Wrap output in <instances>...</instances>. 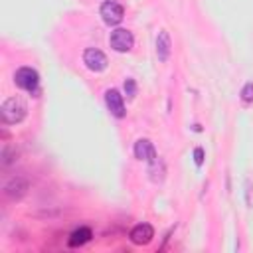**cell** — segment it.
I'll use <instances>...</instances> for the list:
<instances>
[{"mask_svg": "<svg viewBox=\"0 0 253 253\" xmlns=\"http://www.w3.org/2000/svg\"><path fill=\"white\" fill-rule=\"evenodd\" d=\"M2 119H4V123H8V125H16V123H20L24 117H26V105H24V101L22 99H18V97H10V99H6L4 103H2Z\"/></svg>", "mask_w": 253, "mask_h": 253, "instance_id": "6da1fadb", "label": "cell"}, {"mask_svg": "<svg viewBox=\"0 0 253 253\" xmlns=\"http://www.w3.org/2000/svg\"><path fill=\"white\" fill-rule=\"evenodd\" d=\"M109 43H111V47H113L115 51L125 53V51H128V49L132 47L134 38H132V34H130L128 30H125V28H117V30L111 32Z\"/></svg>", "mask_w": 253, "mask_h": 253, "instance_id": "7a4b0ae2", "label": "cell"}, {"mask_svg": "<svg viewBox=\"0 0 253 253\" xmlns=\"http://www.w3.org/2000/svg\"><path fill=\"white\" fill-rule=\"evenodd\" d=\"M14 81L20 89L24 91H36L38 83H40V77H38V71L32 69V67H20L14 75Z\"/></svg>", "mask_w": 253, "mask_h": 253, "instance_id": "3957f363", "label": "cell"}, {"mask_svg": "<svg viewBox=\"0 0 253 253\" xmlns=\"http://www.w3.org/2000/svg\"><path fill=\"white\" fill-rule=\"evenodd\" d=\"M83 63L87 65V69L99 73V71L107 69V55L97 47H87L83 53Z\"/></svg>", "mask_w": 253, "mask_h": 253, "instance_id": "277c9868", "label": "cell"}, {"mask_svg": "<svg viewBox=\"0 0 253 253\" xmlns=\"http://www.w3.org/2000/svg\"><path fill=\"white\" fill-rule=\"evenodd\" d=\"M123 16H125L123 6L117 4V2H113V0H109V2H105V4L101 6V18H103V22L109 24V26L121 24V22H123Z\"/></svg>", "mask_w": 253, "mask_h": 253, "instance_id": "5b68a950", "label": "cell"}, {"mask_svg": "<svg viewBox=\"0 0 253 253\" xmlns=\"http://www.w3.org/2000/svg\"><path fill=\"white\" fill-rule=\"evenodd\" d=\"M152 237H154V229L150 223H138L130 229V241L134 245H146L152 241Z\"/></svg>", "mask_w": 253, "mask_h": 253, "instance_id": "8992f818", "label": "cell"}, {"mask_svg": "<svg viewBox=\"0 0 253 253\" xmlns=\"http://www.w3.org/2000/svg\"><path fill=\"white\" fill-rule=\"evenodd\" d=\"M105 103L111 111V115H115L117 119L125 117V103H123V95L117 89H109L105 93Z\"/></svg>", "mask_w": 253, "mask_h": 253, "instance_id": "52a82bcc", "label": "cell"}, {"mask_svg": "<svg viewBox=\"0 0 253 253\" xmlns=\"http://www.w3.org/2000/svg\"><path fill=\"white\" fill-rule=\"evenodd\" d=\"M134 156L138 160L148 162V164L158 158V154H156V150H154V146H152V142L148 138H140V140L134 142Z\"/></svg>", "mask_w": 253, "mask_h": 253, "instance_id": "ba28073f", "label": "cell"}, {"mask_svg": "<svg viewBox=\"0 0 253 253\" xmlns=\"http://www.w3.org/2000/svg\"><path fill=\"white\" fill-rule=\"evenodd\" d=\"M170 51H172L170 36H168V32H166V30H160V32H158V36H156V55H158V59H160L162 63H164V61H168Z\"/></svg>", "mask_w": 253, "mask_h": 253, "instance_id": "9c48e42d", "label": "cell"}, {"mask_svg": "<svg viewBox=\"0 0 253 253\" xmlns=\"http://www.w3.org/2000/svg\"><path fill=\"white\" fill-rule=\"evenodd\" d=\"M26 190H28V182H26L24 178H20V176L12 178V180L6 182V186H4V194H6L8 198H12V200L22 198V196L26 194Z\"/></svg>", "mask_w": 253, "mask_h": 253, "instance_id": "30bf717a", "label": "cell"}, {"mask_svg": "<svg viewBox=\"0 0 253 253\" xmlns=\"http://www.w3.org/2000/svg\"><path fill=\"white\" fill-rule=\"evenodd\" d=\"M89 239H91V229H89V227H79V229H75V231L71 233L69 245H71V247H77V245L87 243Z\"/></svg>", "mask_w": 253, "mask_h": 253, "instance_id": "8fae6325", "label": "cell"}, {"mask_svg": "<svg viewBox=\"0 0 253 253\" xmlns=\"http://www.w3.org/2000/svg\"><path fill=\"white\" fill-rule=\"evenodd\" d=\"M241 99L245 103H251L253 101V83H245L243 89H241Z\"/></svg>", "mask_w": 253, "mask_h": 253, "instance_id": "7c38bea8", "label": "cell"}, {"mask_svg": "<svg viewBox=\"0 0 253 253\" xmlns=\"http://www.w3.org/2000/svg\"><path fill=\"white\" fill-rule=\"evenodd\" d=\"M125 93H126L130 99L136 95V83H134V79H126V81H125Z\"/></svg>", "mask_w": 253, "mask_h": 253, "instance_id": "4fadbf2b", "label": "cell"}, {"mask_svg": "<svg viewBox=\"0 0 253 253\" xmlns=\"http://www.w3.org/2000/svg\"><path fill=\"white\" fill-rule=\"evenodd\" d=\"M194 160H196V164H198V166H202V164H204V150H202L200 146L194 150Z\"/></svg>", "mask_w": 253, "mask_h": 253, "instance_id": "5bb4252c", "label": "cell"}]
</instances>
